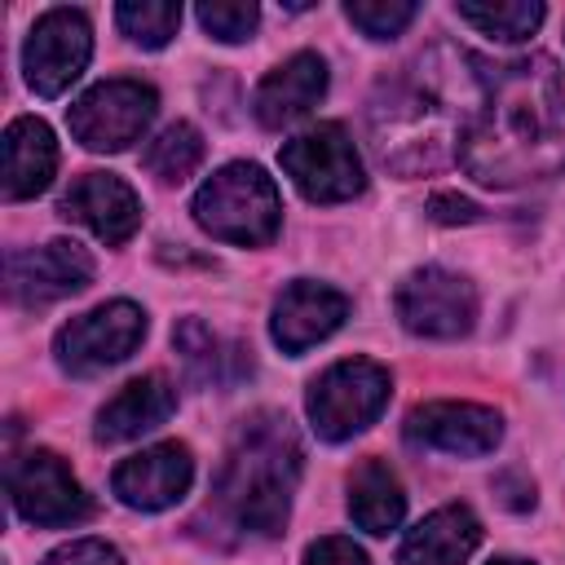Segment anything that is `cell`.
<instances>
[{"mask_svg": "<svg viewBox=\"0 0 565 565\" xmlns=\"http://www.w3.org/2000/svg\"><path fill=\"white\" fill-rule=\"evenodd\" d=\"M459 163L481 185H525L565 172V84L552 57L481 62V106L459 141Z\"/></svg>", "mask_w": 565, "mask_h": 565, "instance_id": "obj_1", "label": "cell"}, {"mask_svg": "<svg viewBox=\"0 0 565 565\" xmlns=\"http://www.w3.org/2000/svg\"><path fill=\"white\" fill-rule=\"evenodd\" d=\"M481 106V62L455 49H433L384 79L371 102V137L384 168L415 177L459 154V141Z\"/></svg>", "mask_w": 565, "mask_h": 565, "instance_id": "obj_2", "label": "cell"}, {"mask_svg": "<svg viewBox=\"0 0 565 565\" xmlns=\"http://www.w3.org/2000/svg\"><path fill=\"white\" fill-rule=\"evenodd\" d=\"M300 463L305 450L291 419L282 411H256L230 437V450L216 472V503L230 512L234 525L252 534H282Z\"/></svg>", "mask_w": 565, "mask_h": 565, "instance_id": "obj_3", "label": "cell"}, {"mask_svg": "<svg viewBox=\"0 0 565 565\" xmlns=\"http://www.w3.org/2000/svg\"><path fill=\"white\" fill-rule=\"evenodd\" d=\"M194 221L221 243L265 247V243H274V234L282 225V199H278V185L265 177V168L225 163L221 172H212L199 185Z\"/></svg>", "mask_w": 565, "mask_h": 565, "instance_id": "obj_4", "label": "cell"}, {"mask_svg": "<svg viewBox=\"0 0 565 565\" xmlns=\"http://www.w3.org/2000/svg\"><path fill=\"white\" fill-rule=\"evenodd\" d=\"M388 393H393V380L380 362L344 358L309 384V402H305L309 424L322 441H349L353 433L380 419V411L388 406Z\"/></svg>", "mask_w": 565, "mask_h": 565, "instance_id": "obj_5", "label": "cell"}, {"mask_svg": "<svg viewBox=\"0 0 565 565\" xmlns=\"http://www.w3.org/2000/svg\"><path fill=\"white\" fill-rule=\"evenodd\" d=\"M278 163L291 177V185L313 203H344V199L362 194V185H366L362 159L340 124L305 128L300 137H291L278 150Z\"/></svg>", "mask_w": 565, "mask_h": 565, "instance_id": "obj_6", "label": "cell"}, {"mask_svg": "<svg viewBox=\"0 0 565 565\" xmlns=\"http://www.w3.org/2000/svg\"><path fill=\"white\" fill-rule=\"evenodd\" d=\"M154 110H159V93L150 84H141V79H102L71 106L66 124H71V132L84 150L115 154V150H128L132 141H141Z\"/></svg>", "mask_w": 565, "mask_h": 565, "instance_id": "obj_7", "label": "cell"}, {"mask_svg": "<svg viewBox=\"0 0 565 565\" xmlns=\"http://www.w3.org/2000/svg\"><path fill=\"white\" fill-rule=\"evenodd\" d=\"M393 309H397L402 327L415 335L459 340L477 322V287L463 274H450L441 265H424L397 282Z\"/></svg>", "mask_w": 565, "mask_h": 565, "instance_id": "obj_8", "label": "cell"}, {"mask_svg": "<svg viewBox=\"0 0 565 565\" xmlns=\"http://www.w3.org/2000/svg\"><path fill=\"white\" fill-rule=\"evenodd\" d=\"M141 340H146V313L132 300H106V305L71 318L57 331L53 353H57L62 371L93 375V371L124 362Z\"/></svg>", "mask_w": 565, "mask_h": 565, "instance_id": "obj_9", "label": "cell"}, {"mask_svg": "<svg viewBox=\"0 0 565 565\" xmlns=\"http://www.w3.org/2000/svg\"><path fill=\"white\" fill-rule=\"evenodd\" d=\"M93 57V26L79 9H49L35 18L26 44H22V71L26 84L40 97H62Z\"/></svg>", "mask_w": 565, "mask_h": 565, "instance_id": "obj_10", "label": "cell"}, {"mask_svg": "<svg viewBox=\"0 0 565 565\" xmlns=\"http://www.w3.org/2000/svg\"><path fill=\"white\" fill-rule=\"evenodd\" d=\"M9 499H13L22 521L49 525V530L75 525L93 512L84 486L75 481L66 459L53 455V450H26L9 463Z\"/></svg>", "mask_w": 565, "mask_h": 565, "instance_id": "obj_11", "label": "cell"}, {"mask_svg": "<svg viewBox=\"0 0 565 565\" xmlns=\"http://www.w3.org/2000/svg\"><path fill=\"white\" fill-rule=\"evenodd\" d=\"M4 278H9V296L35 309V305H53L84 291L93 282V256L71 238H53L44 247L13 252Z\"/></svg>", "mask_w": 565, "mask_h": 565, "instance_id": "obj_12", "label": "cell"}, {"mask_svg": "<svg viewBox=\"0 0 565 565\" xmlns=\"http://www.w3.org/2000/svg\"><path fill=\"white\" fill-rule=\"evenodd\" d=\"M499 437H503L499 411L477 406V402H424L406 415V441L446 450L459 459L490 455L499 446Z\"/></svg>", "mask_w": 565, "mask_h": 565, "instance_id": "obj_13", "label": "cell"}, {"mask_svg": "<svg viewBox=\"0 0 565 565\" xmlns=\"http://www.w3.org/2000/svg\"><path fill=\"white\" fill-rule=\"evenodd\" d=\"M194 481V459L181 441H159L146 446L137 455H128L115 472H110V490L119 503L137 508V512H163L172 508Z\"/></svg>", "mask_w": 565, "mask_h": 565, "instance_id": "obj_14", "label": "cell"}, {"mask_svg": "<svg viewBox=\"0 0 565 565\" xmlns=\"http://www.w3.org/2000/svg\"><path fill=\"white\" fill-rule=\"evenodd\" d=\"M62 216L79 221L84 230H93L106 247H119L137 234L141 225V199L137 190L115 177V172H84L71 181V190L62 194Z\"/></svg>", "mask_w": 565, "mask_h": 565, "instance_id": "obj_15", "label": "cell"}, {"mask_svg": "<svg viewBox=\"0 0 565 565\" xmlns=\"http://www.w3.org/2000/svg\"><path fill=\"white\" fill-rule=\"evenodd\" d=\"M349 318V296L327 287V282H309V278H296L282 287V296L274 300V344L282 353H305L313 349L318 340H327L340 322Z\"/></svg>", "mask_w": 565, "mask_h": 565, "instance_id": "obj_16", "label": "cell"}, {"mask_svg": "<svg viewBox=\"0 0 565 565\" xmlns=\"http://www.w3.org/2000/svg\"><path fill=\"white\" fill-rule=\"evenodd\" d=\"M327 93V62L318 53H291L282 66H274L256 97H252V110L265 128H287L296 119H305Z\"/></svg>", "mask_w": 565, "mask_h": 565, "instance_id": "obj_17", "label": "cell"}, {"mask_svg": "<svg viewBox=\"0 0 565 565\" xmlns=\"http://www.w3.org/2000/svg\"><path fill=\"white\" fill-rule=\"evenodd\" d=\"M481 543V521L468 503H446L406 530L397 561L402 565H463Z\"/></svg>", "mask_w": 565, "mask_h": 565, "instance_id": "obj_18", "label": "cell"}, {"mask_svg": "<svg viewBox=\"0 0 565 565\" xmlns=\"http://www.w3.org/2000/svg\"><path fill=\"white\" fill-rule=\"evenodd\" d=\"M177 411V388L163 375H137L128 380L102 411H97V441L115 446V441H132L150 428H159L168 415Z\"/></svg>", "mask_w": 565, "mask_h": 565, "instance_id": "obj_19", "label": "cell"}, {"mask_svg": "<svg viewBox=\"0 0 565 565\" xmlns=\"http://www.w3.org/2000/svg\"><path fill=\"white\" fill-rule=\"evenodd\" d=\"M57 172V141L53 128L35 115H22L4 128V199H35L49 190Z\"/></svg>", "mask_w": 565, "mask_h": 565, "instance_id": "obj_20", "label": "cell"}, {"mask_svg": "<svg viewBox=\"0 0 565 565\" xmlns=\"http://www.w3.org/2000/svg\"><path fill=\"white\" fill-rule=\"evenodd\" d=\"M402 512H406V494L397 472L384 459H362L349 477V516L366 534H388L402 525Z\"/></svg>", "mask_w": 565, "mask_h": 565, "instance_id": "obj_21", "label": "cell"}, {"mask_svg": "<svg viewBox=\"0 0 565 565\" xmlns=\"http://www.w3.org/2000/svg\"><path fill=\"white\" fill-rule=\"evenodd\" d=\"M455 13H459V22L477 26L481 35L516 44V40H525V35H534V31L543 26V13H547V9H543L539 0H499V4H494V0H490V4L459 0Z\"/></svg>", "mask_w": 565, "mask_h": 565, "instance_id": "obj_22", "label": "cell"}, {"mask_svg": "<svg viewBox=\"0 0 565 565\" xmlns=\"http://www.w3.org/2000/svg\"><path fill=\"white\" fill-rule=\"evenodd\" d=\"M199 159H203V132H199L194 124H185V119L168 124V128L146 146V154H141V163H146L159 181H181V177H190V172L199 168Z\"/></svg>", "mask_w": 565, "mask_h": 565, "instance_id": "obj_23", "label": "cell"}, {"mask_svg": "<svg viewBox=\"0 0 565 565\" xmlns=\"http://www.w3.org/2000/svg\"><path fill=\"white\" fill-rule=\"evenodd\" d=\"M119 31L141 49H163L181 26V4L168 0H128L115 9Z\"/></svg>", "mask_w": 565, "mask_h": 565, "instance_id": "obj_24", "label": "cell"}, {"mask_svg": "<svg viewBox=\"0 0 565 565\" xmlns=\"http://www.w3.org/2000/svg\"><path fill=\"white\" fill-rule=\"evenodd\" d=\"M415 13H419L415 0H349V4H344V18H349L362 35H371V40H393V35H402V31L415 22Z\"/></svg>", "mask_w": 565, "mask_h": 565, "instance_id": "obj_25", "label": "cell"}, {"mask_svg": "<svg viewBox=\"0 0 565 565\" xmlns=\"http://www.w3.org/2000/svg\"><path fill=\"white\" fill-rule=\"evenodd\" d=\"M172 344H177V353H181V362H185V371L194 375V380H221V362H225V353H216L221 344H216V335L199 322V318H185L177 331H172Z\"/></svg>", "mask_w": 565, "mask_h": 565, "instance_id": "obj_26", "label": "cell"}, {"mask_svg": "<svg viewBox=\"0 0 565 565\" xmlns=\"http://www.w3.org/2000/svg\"><path fill=\"white\" fill-rule=\"evenodd\" d=\"M199 22L207 35H216L221 44H243L252 40L256 22H260V9L252 0H216V4H199Z\"/></svg>", "mask_w": 565, "mask_h": 565, "instance_id": "obj_27", "label": "cell"}, {"mask_svg": "<svg viewBox=\"0 0 565 565\" xmlns=\"http://www.w3.org/2000/svg\"><path fill=\"white\" fill-rule=\"evenodd\" d=\"M44 565H128V561L106 539H75V543H62L57 552H49Z\"/></svg>", "mask_w": 565, "mask_h": 565, "instance_id": "obj_28", "label": "cell"}, {"mask_svg": "<svg viewBox=\"0 0 565 565\" xmlns=\"http://www.w3.org/2000/svg\"><path fill=\"white\" fill-rule=\"evenodd\" d=\"M305 565H371V561H366V552L353 539L327 534V539H318V543L305 547Z\"/></svg>", "mask_w": 565, "mask_h": 565, "instance_id": "obj_29", "label": "cell"}, {"mask_svg": "<svg viewBox=\"0 0 565 565\" xmlns=\"http://www.w3.org/2000/svg\"><path fill=\"white\" fill-rule=\"evenodd\" d=\"M433 216L437 221H472L477 216V207L468 203V199H455V194H433Z\"/></svg>", "mask_w": 565, "mask_h": 565, "instance_id": "obj_30", "label": "cell"}, {"mask_svg": "<svg viewBox=\"0 0 565 565\" xmlns=\"http://www.w3.org/2000/svg\"><path fill=\"white\" fill-rule=\"evenodd\" d=\"M490 565H530V561H512V556H503V561H490Z\"/></svg>", "mask_w": 565, "mask_h": 565, "instance_id": "obj_31", "label": "cell"}]
</instances>
